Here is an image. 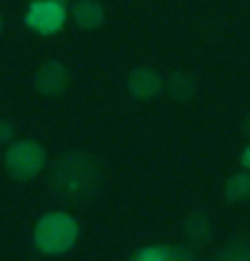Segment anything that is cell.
<instances>
[{
    "label": "cell",
    "mask_w": 250,
    "mask_h": 261,
    "mask_svg": "<svg viewBox=\"0 0 250 261\" xmlns=\"http://www.w3.org/2000/svg\"><path fill=\"white\" fill-rule=\"evenodd\" d=\"M242 129H245V135H247V138H250V116H247V119H245V127H242Z\"/></svg>",
    "instance_id": "14"
},
{
    "label": "cell",
    "mask_w": 250,
    "mask_h": 261,
    "mask_svg": "<svg viewBox=\"0 0 250 261\" xmlns=\"http://www.w3.org/2000/svg\"><path fill=\"white\" fill-rule=\"evenodd\" d=\"M226 199L229 202H242L250 197V170H242V172H234L232 178L226 180Z\"/></svg>",
    "instance_id": "8"
},
{
    "label": "cell",
    "mask_w": 250,
    "mask_h": 261,
    "mask_svg": "<svg viewBox=\"0 0 250 261\" xmlns=\"http://www.w3.org/2000/svg\"><path fill=\"white\" fill-rule=\"evenodd\" d=\"M224 258H250V245H242V248H226V250H224Z\"/></svg>",
    "instance_id": "11"
},
{
    "label": "cell",
    "mask_w": 250,
    "mask_h": 261,
    "mask_svg": "<svg viewBox=\"0 0 250 261\" xmlns=\"http://www.w3.org/2000/svg\"><path fill=\"white\" fill-rule=\"evenodd\" d=\"M11 138H14V124L0 121V143H11Z\"/></svg>",
    "instance_id": "12"
},
{
    "label": "cell",
    "mask_w": 250,
    "mask_h": 261,
    "mask_svg": "<svg viewBox=\"0 0 250 261\" xmlns=\"http://www.w3.org/2000/svg\"><path fill=\"white\" fill-rule=\"evenodd\" d=\"M127 89L132 97L137 100H153L159 97L161 89H164V81H161V75L156 70H151V67H134L127 79Z\"/></svg>",
    "instance_id": "5"
},
{
    "label": "cell",
    "mask_w": 250,
    "mask_h": 261,
    "mask_svg": "<svg viewBox=\"0 0 250 261\" xmlns=\"http://www.w3.org/2000/svg\"><path fill=\"white\" fill-rule=\"evenodd\" d=\"M94 180H97V170L92 167L89 159L78 156V153L62 159L54 167V189L60 197H70V199L86 197L89 189L94 186Z\"/></svg>",
    "instance_id": "2"
},
{
    "label": "cell",
    "mask_w": 250,
    "mask_h": 261,
    "mask_svg": "<svg viewBox=\"0 0 250 261\" xmlns=\"http://www.w3.org/2000/svg\"><path fill=\"white\" fill-rule=\"evenodd\" d=\"M0 30H3V16H0Z\"/></svg>",
    "instance_id": "15"
},
{
    "label": "cell",
    "mask_w": 250,
    "mask_h": 261,
    "mask_svg": "<svg viewBox=\"0 0 250 261\" xmlns=\"http://www.w3.org/2000/svg\"><path fill=\"white\" fill-rule=\"evenodd\" d=\"M73 19L78 27H84V30H97L105 22V11H102V6L97 0H78V3L73 6Z\"/></svg>",
    "instance_id": "7"
},
{
    "label": "cell",
    "mask_w": 250,
    "mask_h": 261,
    "mask_svg": "<svg viewBox=\"0 0 250 261\" xmlns=\"http://www.w3.org/2000/svg\"><path fill=\"white\" fill-rule=\"evenodd\" d=\"M35 89L41 94H49V97H57L67 89V70L60 60H49L43 67H38L35 73Z\"/></svg>",
    "instance_id": "6"
},
{
    "label": "cell",
    "mask_w": 250,
    "mask_h": 261,
    "mask_svg": "<svg viewBox=\"0 0 250 261\" xmlns=\"http://www.w3.org/2000/svg\"><path fill=\"white\" fill-rule=\"evenodd\" d=\"M164 86L170 89V94H172L175 100H188L191 94H194V81H191L188 75H180V73L170 75V81H167Z\"/></svg>",
    "instance_id": "9"
},
{
    "label": "cell",
    "mask_w": 250,
    "mask_h": 261,
    "mask_svg": "<svg viewBox=\"0 0 250 261\" xmlns=\"http://www.w3.org/2000/svg\"><path fill=\"white\" fill-rule=\"evenodd\" d=\"M178 250H172L167 245H151V248H140L134 258L137 261H167V258H175Z\"/></svg>",
    "instance_id": "10"
},
{
    "label": "cell",
    "mask_w": 250,
    "mask_h": 261,
    "mask_svg": "<svg viewBox=\"0 0 250 261\" xmlns=\"http://www.w3.org/2000/svg\"><path fill=\"white\" fill-rule=\"evenodd\" d=\"M75 240H78V224L67 213H46L33 231L35 248L46 256H60L65 250H70Z\"/></svg>",
    "instance_id": "1"
},
{
    "label": "cell",
    "mask_w": 250,
    "mask_h": 261,
    "mask_svg": "<svg viewBox=\"0 0 250 261\" xmlns=\"http://www.w3.org/2000/svg\"><path fill=\"white\" fill-rule=\"evenodd\" d=\"M65 16L67 14H65L62 0H33V3L27 6L24 24L38 35H54V33L62 30Z\"/></svg>",
    "instance_id": "4"
},
{
    "label": "cell",
    "mask_w": 250,
    "mask_h": 261,
    "mask_svg": "<svg viewBox=\"0 0 250 261\" xmlns=\"http://www.w3.org/2000/svg\"><path fill=\"white\" fill-rule=\"evenodd\" d=\"M239 162H242V167H245V170H250V146L242 148V156H239Z\"/></svg>",
    "instance_id": "13"
},
{
    "label": "cell",
    "mask_w": 250,
    "mask_h": 261,
    "mask_svg": "<svg viewBox=\"0 0 250 261\" xmlns=\"http://www.w3.org/2000/svg\"><path fill=\"white\" fill-rule=\"evenodd\" d=\"M46 164V151L38 140H16L6 151V172L16 180H30Z\"/></svg>",
    "instance_id": "3"
}]
</instances>
